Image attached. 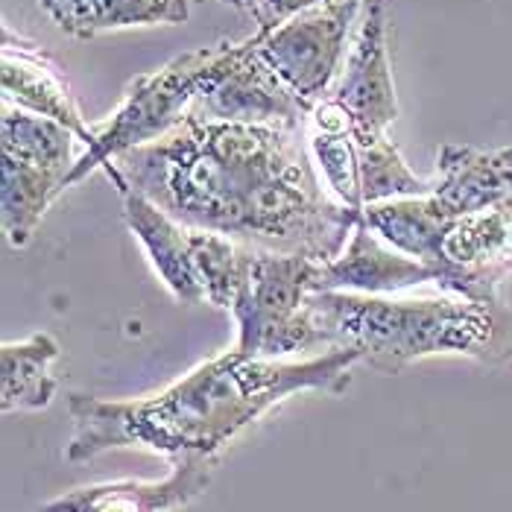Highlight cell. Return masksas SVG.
<instances>
[{
  "label": "cell",
  "mask_w": 512,
  "mask_h": 512,
  "mask_svg": "<svg viewBox=\"0 0 512 512\" xmlns=\"http://www.w3.org/2000/svg\"><path fill=\"white\" fill-rule=\"evenodd\" d=\"M360 220L375 235L384 237L390 246H395L398 252H404V255L422 261L425 267L436 270L442 237H445L451 217L428 194V197H404L366 205L360 211Z\"/></svg>",
  "instance_id": "2e32d148"
},
{
  "label": "cell",
  "mask_w": 512,
  "mask_h": 512,
  "mask_svg": "<svg viewBox=\"0 0 512 512\" xmlns=\"http://www.w3.org/2000/svg\"><path fill=\"white\" fill-rule=\"evenodd\" d=\"M188 243H191V258L197 267L205 302L232 311L255 246L249 249L246 243H237L232 237L205 232V229H188Z\"/></svg>",
  "instance_id": "ac0fdd59"
},
{
  "label": "cell",
  "mask_w": 512,
  "mask_h": 512,
  "mask_svg": "<svg viewBox=\"0 0 512 512\" xmlns=\"http://www.w3.org/2000/svg\"><path fill=\"white\" fill-rule=\"evenodd\" d=\"M220 3H226L232 9H252V0H220Z\"/></svg>",
  "instance_id": "44dd1931"
},
{
  "label": "cell",
  "mask_w": 512,
  "mask_h": 512,
  "mask_svg": "<svg viewBox=\"0 0 512 512\" xmlns=\"http://www.w3.org/2000/svg\"><path fill=\"white\" fill-rule=\"evenodd\" d=\"M319 267V261L305 255L252 249L249 270L232 308L237 319L235 349L240 355L278 360L319 349L308 319V296L316 293Z\"/></svg>",
  "instance_id": "277c9868"
},
{
  "label": "cell",
  "mask_w": 512,
  "mask_h": 512,
  "mask_svg": "<svg viewBox=\"0 0 512 512\" xmlns=\"http://www.w3.org/2000/svg\"><path fill=\"white\" fill-rule=\"evenodd\" d=\"M118 194L123 199V220H126L129 232L147 249V258H150L158 278L164 281V287L170 290V296L179 305L205 302L197 267L191 258L188 229L179 220H173L144 191H138L135 185H126Z\"/></svg>",
  "instance_id": "4fadbf2b"
},
{
  "label": "cell",
  "mask_w": 512,
  "mask_h": 512,
  "mask_svg": "<svg viewBox=\"0 0 512 512\" xmlns=\"http://www.w3.org/2000/svg\"><path fill=\"white\" fill-rule=\"evenodd\" d=\"M360 363L337 346L308 360H264L237 349L211 357L167 390L132 401L71 393L74 434L68 463H85L118 448H147L164 457H214L267 410L299 393H343Z\"/></svg>",
  "instance_id": "7a4b0ae2"
},
{
  "label": "cell",
  "mask_w": 512,
  "mask_h": 512,
  "mask_svg": "<svg viewBox=\"0 0 512 512\" xmlns=\"http://www.w3.org/2000/svg\"><path fill=\"white\" fill-rule=\"evenodd\" d=\"M331 100L346 109L360 135H387V126L398 118L384 0H366L363 21L349 47L343 77L331 91Z\"/></svg>",
  "instance_id": "9c48e42d"
},
{
  "label": "cell",
  "mask_w": 512,
  "mask_h": 512,
  "mask_svg": "<svg viewBox=\"0 0 512 512\" xmlns=\"http://www.w3.org/2000/svg\"><path fill=\"white\" fill-rule=\"evenodd\" d=\"M0 53H3V62H0L3 103H12L33 115L56 120L77 135V141L85 144V150L94 147L97 129L88 126V120L82 118L77 100L71 94V85L62 77L59 65L36 44L15 36L9 27H3V50Z\"/></svg>",
  "instance_id": "8fae6325"
},
{
  "label": "cell",
  "mask_w": 512,
  "mask_h": 512,
  "mask_svg": "<svg viewBox=\"0 0 512 512\" xmlns=\"http://www.w3.org/2000/svg\"><path fill=\"white\" fill-rule=\"evenodd\" d=\"M120 173L185 229L334 261L360 223L322 188L296 129L199 118L115 158Z\"/></svg>",
  "instance_id": "6da1fadb"
},
{
  "label": "cell",
  "mask_w": 512,
  "mask_h": 512,
  "mask_svg": "<svg viewBox=\"0 0 512 512\" xmlns=\"http://www.w3.org/2000/svg\"><path fill=\"white\" fill-rule=\"evenodd\" d=\"M360 6L363 0H325L267 36L255 33L261 56L311 112L331 97L328 91L343 71L346 39Z\"/></svg>",
  "instance_id": "52a82bcc"
},
{
  "label": "cell",
  "mask_w": 512,
  "mask_h": 512,
  "mask_svg": "<svg viewBox=\"0 0 512 512\" xmlns=\"http://www.w3.org/2000/svg\"><path fill=\"white\" fill-rule=\"evenodd\" d=\"M59 343L53 334L36 331L27 340L3 343L0 366H3V387L0 407L3 413L18 410H44L56 395V378L50 372L53 360L59 357Z\"/></svg>",
  "instance_id": "e0dca14e"
},
{
  "label": "cell",
  "mask_w": 512,
  "mask_h": 512,
  "mask_svg": "<svg viewBox=\"0 0 512 512\" xmlns=\"http://www.w3.org/2000/svg\"><path fill=\"white\" fill-rule=\"evenodd\" d=\"M68 191V173L47 167L33 158L3 153V188H0V217L6 240L21 249L27 246L47 208Z\"/></svg>",
  "instance_id": "9a60e30c"
},
{
  "label": "cell",
  "mask_w": 512,
  "mask_h": 512,
  "mask_svg": "<svg viewBox=\"0 0 512 512\" xmlns=\"http://www.w3.org/2000/svg\"><path fill=\"white\" fill-rule=\"evenodd\" d=\"M217 53H220V41L182 53L153 74L132 79L118 112L103 126H94L97 141L77 158L68 176V188L79 185L88 173L112 164L123 153L156 144L164 135H170L191 115L188 106L197 103L199 85L208 77Z\"/></svg>",
  "instance_id": "8992f818"
},
{
  "label": "cell",
  "mask_w": 512,
  "mask_h": 512,
  "mask_svg": "<svg viewBox=\"0 0 512 512\" xmlns=\"http://www.w3.org/2000/svg\"><path fill=\"white\" fill-rule=\"evenodd\" d=\"M311 156L328 194L352 211L404 197H428L434 182L419 179L387 135H360L337 100L311 112Z\"/></svg>",
  "instance_id": "5b68a950"
},
{
  "label": "cell",
  "mask_w": 512,
  "mask_h": 512,
  "mask_svg": "<svg viewBox=\"0 0 512 512\" xmlns=\"http://www.w3.org/2000/svg\"><path fill=\"white\" fill-rule=\"evenodd\" d=\"M308 319L316 346L355 349L360 363L395 375L413 360L463 355L486 366L512 360V308L463 296L395 299L346 290H316L308 296Z\"/></svg>",
  "instance_id": "3957f363"
},
{
  "label": "cell",
  "mask_w": 512,
  "mask_h": 512,
  "mask_svg": "<svg viewBox=\"0 0 512 512\" xmlns=\"http://www.w3.org/2000/svg\"><path fill=\"white\" fill-rule=\"evenodd\" d=\"M214 457H182L161 480H115L79 486L41 504L39 512H176L205 495Z\"/></svg>",
  "instance_id": "30bf717a"
},
{
  "label": "cell",
  "mask_w": 512,
  "mask_h": 512,
  "mask_svg": "<svg viewBox=\"0 0 512 512\" xmlns=\"http://www.w3.org/2000/svg\"><path fill=\"white\" fill-rule=\"evenodd\" d=\"M319 3H325V0H252V18H255V24H258V36H267V33H273L278 30L281 24H287L290 18H296V15H302L305 9H314Z\"/></svg>",
  "instance_id": "ffe728a7"
},
{
  "label": "cell",
  "mask_w": 512,
  "mask_h": 512,
  "mask_svg": "<svg viewBox=\"0 0 512 512\" xmlns=\"http://www.w3.org/2000/svg\"><path fill=\"white\" fill-rule=\"evenodd\" d=\"M199 109L208 120L284 126L302 132L311 109L281 82L261 56L255 36L246 41H220V53L202 79Z\"/></svg>",
  "instance_id": "ba28073f"
},
{
  "label": "cell",
  "mask_w": 512,
  "mask_h": 512,
  "mask_svg": "<svg viewBox=\"0 0 512 512\" xmlns=\"http://www.w3.org/2000/svg\"><path fill=\"white\" fill-rule=\"evenodd\" d=\"M39 6L74 39H97L126 27H173L191 18L188 0H39Z\"/></svg>",
  "instance_id": "5bb4252c"
},
{
  "label": "cell",
  "mask_w": 512,
  "mask_h": 512,
  "mask_svg": "<svg viewBox=\"0 0 512 512\" xmlns=\"http://www.w3.org/2000/svg\"><path fill=\"white\" fill-rule=\"evenodd\" d=\"M0 132H3V153L33 158L47 167H56L71 176L77 158H74V141L77 135L50 118L33 115L21 106L3 103V118H0Z\"/></svg>",
  "instance_id": "d6986e66"
},
{
  "label": "cell",
  "mask_w": 512,
  "mask_h": 512,
  "mask_svg": "<svg viewBox=\"0 0 512 512\" xmlns=\"http://www.w3.org/2000/svg\"><path fill=\"white\" fill-rule=\"evenodd\" d=\"M419 284H434V270L398 252L363 220L355 226L346 249L319 267L316 290H346L363 296H395Z\"/></svg>",
  "instance_id": "7c38bea8"
}]
</instances>
